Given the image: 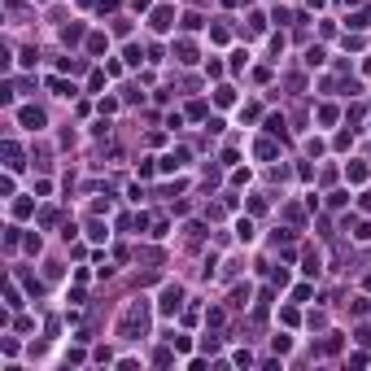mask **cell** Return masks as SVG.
I'll return each instance as SVG.
<instances>
[{
  "label": "cell",
  "instance_id": "cell-9",
  "mask_svg": "<svg viewBox=\"0 0 371 371\" xmlns=\"http://www.w3.org/2000/svg\"><path fill=\"white\" fill-rule=\"evenodd\" d=\"M319 61H323V48H319V44H315V48L306 53V65H319Z\"/></svg>",
  "mask_w": 371,
  "mask_h": 371
},
{
  "label": "cell",
  "instance_id": "cell-1",
  "mask_svg": "<svg viewBox=\"0 0 371 371\" xmlns=\"http://www.w3.org/2000/svg\"><path fill=\"white\" fill-rule=\"evenodd\" d=\"M144 323H149V306H144V301H131L127 319H122V336H136V332H144Z\"/></svg>",
  "mask_w": 371,
  "mask_h": 371
},
{
  "label": "cell",
  "instance_id": "cell-4",
  "mask_svg": "<svg viewBox=\"0 0 371 371\" xmlns=\"http://www.w3.org/2000/svg\"><path fill=\"white\" fill-rule=\"evenodd\" d=\"M153 31H171V9H157V13H153Z\"/></svg>",
  "mask_w": 371,
  "mask_h": 371
},
{
  "label": "cell",
  "instance_id": "cell-3",
  "mask_svg": "<svg viewBox=\"0 0 371 371\" xmlns=\"http://www.w3.org/2000/svg\"><path fill=\"white\" fill-rule=\"evenodd\" d=\"M22 127L40 131V127H44V109H31V105H26V109H22Z\"/></svg>",
  "mask_w": 371,
  "mask_h": 371
},
{
  "label": "cell",
  "instance_id": "cell-5",
  "mask_svg": "<svg viewBox=\"0 0 371 371\" xmlns=\"http://www.w3.org/2000/svg\"><path fill=\"white\" fill-rule=\"evenodd\" d=\"M266 131H271V136H280V140H284V118H275V114H271V118H266Z\"/></svg>",
  "mask_w": 371,
  "mask_h": 371
},
{
  "label": "cell",
  "instance_id": "cell-10",
  "mask_svg": "<svg viewBox=\"0 0 371 371\" xmlns=\"http://www.w3.org/2000/svg\"><path fill=\"white\" fill-rule=\"evenodd\" d=\"M362 210H371V192H362Z\"/></svg>",
  "mask_w": 371,
  "mask_h": 371
},
{
  "label": "cell",
  "instance_id": "cell-8",
  "mask_svg": "<svg viewBox=\"0 0 371 371\" xmlns=\"http://www.w3.org/2000/svg\"><path fill=\"white\" fill-rule=\"evenodd\" d=\"M236 231H240V240H253V223H249V218H240V227H236Z\"/></svg>",
  "mask_w": 371,
  "mask_h": 371
},
{
  "label": "cell",
  "instance_id": "cell-6",
  "mask_svg": "<svg viewBox=\"0 0 371 371\" xmlns=\"http://www.w3.org/2000/svg\"><path fill=\"white\" fill-rule=\"evenodd\" d=\"M53 92H57V96H75V87L65 83V79H53Z\"/></svg>",
  "mask_w": 371,
  "mask_h": 371
},
{
  "label": "cell",
  "instance_id": "cell-2",
  "mask_svg": "<svg viewBox=\"0 0 371 371\" xmlns=\"http://www.w3.org/2000/svg\"><path fill=\"white\" fill-rule=\"evenodd\" d=\"M162 315H175V310H179V306H184V288H179V284H166L162 288Z\"/></svg>",
  "mask_w": 371,
  "mask_h": 371
},
{
  "label": "cell",
  "instance_id": "cell-7",
  "mask_svg": "<svg viewBox=\"0 0 371 371\" xmlns=\"http://www.w3.org/2000/svg\"><path fill=\"white\" fill-rule=\"evenodd\" d=\"M79 35H83V26H65L61 40H65V44H79Z\"/></svg>",
  "mask_w": 371,
  "mask_h": 371
}]
</instances>
